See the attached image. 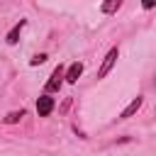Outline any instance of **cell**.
I'll use <instances>...</instances> for the list:
<instances>
[{"label":"cell","instance_id":"10","mask_svg":"<svg viewBox=\"0 0 156 156\" xmlns=\"http://www.w3.org/2000/svg\"><path fill=\"white\" fill-rule=\"evenodd\" d=\"M141 7L144 10H151V7H156V0H141Z\"/></svg>","mask_w":156,"mask_h":156},{"label":"cell","instance_id":"6","mask_svg":"<svg viewBox=\"0 0 156 156\" xmlns=\"http://www.w3.org/2000/svg\"><path fill=\"white\" fill-rule=\"evenodd\" d=\"M80 76H83V63H80V61H73V63L66 68V83H78Z\"/></svg>","mask_w":156,"mask_h":156},{"label":"cell","instance_id":"3","mask_svg":"<svg viewBox=\"0 0 156 156\" xmlns=\"http://www.w3.org/2000/svg\"><path fill=\"white\" fill-rule=\"evenodd\" d=\"M54 107H56V102H54V98L49 93H44V95L37 98V115L39 117H49L54 112Z\"/></svg>","mask_w":156,"mask_h":156},{"label":"cell","instance_id":"9","mask_svg":"<svg viewBox=\"0 0 156 156\" xmlns=\"http://www.w3.org/2000/svg\"><path fill=\"white\" fill-rule=\"evenodd\" d=\"M46 58H49V56H46L44 51H41V54H34V56L29 58V66H39V63H44Z\"/></svg>","mask_w":156,"mask_h":156},{"label":"cell","instance_id":"4","mask_svg":"<svg viewBox=\"0 0 156 156\" xmlns=\"http://www.w3.org/2000/svg\"><path fill=\"white\" fill-rule=\"evenodd\" d=\"M141 105H144V98H141V95L132 98V102H129V105H127V107L119 112V117H117V119H129V117H134V115L141 110Z\"/></svg>","mask_w":156,"mask_h":156},{"label":"cell","instance_id":"1","mask_svg":"<svg viewBox=\"0 0 156 156\" xmlns=\"http://www.w3.org/2000/svg\"><path fill=\"white\" fill-rule=\"evenodd\" d=\"M63 80H66V68L58 63L54 71H51V76H49V80H46V85H44V93H58L61 90V85H63Z\"/></svg>","mask_w":156,"mask_h":156},{"label":"cell","instance_id":"5","mask_svg":"<svg viewBox=\"0 0 156 156\" xmlns=\"http://www.w3.org/2000/svg\"><path fill=\"white\" fill-rule=\"evenodd\" d=\"M24 27H27V20H20V22H17V24H15V27H12L10 32H7L5 41H7L10 46H15V44L20 41V34H22V29H24Z\"/></svg>","mask_w":156,"mask_h":156},{"label":"cell","instance_id":"7","mask_svg":"<svg viewBox=\"0 0 156 156\" xmlns=\"http://www.w3.org/2000/svg\"><path fill=\"white\" fill-rule=\"evenodd\" d=\"M124 5V0H102L100 2V12L102 15H117V10Z\"/></svg>","mask_w":156,"mask_h":156},{"label":"cell","instance_id":"2","mask_svg":"<svg viewBox=\"0 0 156 156\" xmlns=\"http://www.w3.org/2000/svg\"><path fill=\"white\" fill-rule=\"evenodd\" d=\"M117 58H119V49H117V46H112V49L105 54V58H102V63H100V68H98V80H102V78L115 68Z\"/></svg>","mask_w":156,"mask_h":156},{"label":"cell","instance_id":"8","mask_svg":"<svg viewBox=\"0 0 156 156\" xmlns=\"http://www.w3.org/2000/svg\"><path fill=\"white\" fill-rule=\"evenodd\" d=\"M22 117H24V110H12V112H7V115L2 117V122H5V124H17Z\"/></svg>","mask_w":156,"mask_h":156}]
</instances>
